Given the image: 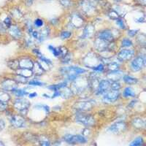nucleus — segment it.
I'll list each match as a JSON object with an SVG mask.
<instances>
[{"instance_id": "1", "label": "nucleus", "mask_w": 146, "mask_h": 146, "mask_svg": "<svg viewBox=\"0 0 146 146\" xmlns=\"http://www.w3.org/2000/svg\"><path fill=\"white\" fill-rule=\"evenodd\" d=\"M59 72L62 76L65 78L66 79L65 80H67L69 82L73 81L80 75L87 73V70L86 69L78 66H73V65L63 66L62 68H60Z\"/></svg>"}, {"instance_id": "2", "label": "nucleus", "mask_w": 146, "mask_h": 146, "mask_svg": "<svg viewBox=\"0 0 146 146\" xmlns=\"http://www.w3.org/2000/svg\"><path fill=\"white\" fill-rule=\"evenodd\" d=\"M73 95H82L88 89H90L89 80L86 78H80L79 76L75 80L72 81L70 87Z\"/></svg>"}, {"instance_id": "3", "label": "nucleus", "mask_w": 146, "mask_h": 146, "mask_svg": "<svg viewBox=\"0 0 146 146\" xmlns=\"http://www.w3.org/2000/svg\"><path fill=\"white\" fill-rule=\"evenodd\" d=\"M146 65V56L145 53L136 54L129 61V67L131 72L137 73L144 70Z\"/></svg>"}, {"instance_id": "4", "label": "nucleus", "mask_w": 146, "mask_h": 146, "mask_svg": "<svg viewBox=\"0 0 146 146\" xmlns=\"http://www.w3.org/2000/svg\"><path fill=\"white\" fill-rule=\"evenodd\" d=\"M75 121L77 123L86 127H91L96 125V120L93 115L88 113H78L75 115Z\"/></svg>"}, {"instance_id": "5", "label": "nucleus", "mask_w": 146, "mask_h": 146, "mask_svg": "<svg viewBox=\"0 0 146 146\" xmlns=\"http://www.w3.org/2000/svg\"><path fill=\"white\" fill-rule=\"evenodd\" d=\"M31 103L29 100L23 97H16L13 102V108L19 113V114L25 117L28 113Z\"/></svg>"}, {"instance_id": "6", "label": "nucleus", "mask_w": 146, "mask_h": 146, "mask_svg": "<svg viewBox=\"0 0 146 146\" xmlns=\"http://www.w3.org/2000/svg\"><path fill=\"white\" fill-rule=\"evenodd\" d=\"M137 54V50L134 48H120L116 52V58L121 63L129 62Z\"/></svg>"}, {"instance_id": "7", "label": "nucleus", "mask_w": 146, "mask_h": 146, "mask_svg": "<svg viewBox=\"0 0 146 146\" xmlns=\"http://www.w3.org/2000/svg\"><path fill=\"white\" fill-rule=\"evenodd\" d=\"M83 63L88 68L91 69L102 63L100 55L95 51H89L83 58Z\"/></svg>"}, {"instance_id": "8", "label": "nucleus", "mask_w": 146, "mask_h": 146, "mask_svg": "<svg viewBox=\"0 0 146 146\" xmlns=\"http://www.w3.org/2000/svg\"><path fill=\"white\" fill-rule=\"evenodd\" d=\"M121 96V93L120 91L110 89L101 96L102 102L105 105H112L113 103L116 102Z\"/></svg>"}, {"instance_id": "9", "label": "nucleus", "mask_w": 146, "mask_h": 146, "mask_svg": "<svg viewBox=\"0 0 146 146\" xmlns=\"http://www.w3.org/2000/svg\"><path fill=\"white\" fill-rule=\"evenodd\" d=\"M94 106V101L92 100H80L75 102L73 110L78 113H88L91 111Z\"/></svg>"}, {"instance_id": "10", "label": "nucleus", "mask_w": 146, "mask_h": 146, "mask_svg": "<svg viewBox=\"0 0 146 146\" xmlns=\"http://www.w3.org/2000/svg\"><path fill=\"white\" fill-rule=\"evenodd\" d=\"M128 129V124L126 121H120L115 122L107 129V132L117 135L125 132Z\"/></svg>"}, {"instance_id": "11", "label": "nucleus", "mask_w": 146, "mask_h": 146, "mask_svg": "<svg viewBox=\"0 0 146 146\" xmlns=\"http://www.w3.org/2000/svg\"><path fill=\"white\" fill-rule=\"evenodd\" d=\"M79 7L83 13L90 15L96 11V5L93 0H80Z\"/></svg>"}, {"instance_id": "12", "label": "nucleus", "mask_w": 146, "mask_h": 146, "mask_svg": "<svg viewBox=\"0 0 146 146\" xmlns=\"http://www.w3.org/2000/svg\"><path fill=\"white\" fill-rule=\"evenodd\" d=\"M10 123L15 129H23L27 124L25 117L20 114H11L10 116Z\"/></svg>"}, {"instance_id": "13", "label": "nucleus", "mask_w": 146, "mask_h": 146, "mask_svg": "<svg viewBox=\"0 0 146 146\" xmlns=\"http://www.w3.org/2000/svg\"><path fill=\"white\" fill-rule=\"evenodd\" d=\"M95 37L102 39L109 42L115 41L116 40V36L114 32V30L111 29H102L99 32H96Z\"/></svg>"}, {"instance_id": "14", "label": "nucleus", "mask_w": 146, "mask_h": 146, "mask_svg": "<svg viewBox=\"0 0 146 146\" xmlns=\"http://www.w3.org/2000/svg\"><path fill=\"white\" fill-rule=\"evenodd\" d=\"M64 141L68 144H86L88 143V139L83 135H66L63 137Z\"/></svg>"}, {"instance_id": "15", "label": "nucleus", "mask_w": 146, "mask_h": 146, "mask_svg": "<svg viewBox=\"0 0 146 146\" xmlns=\"http://www.w3.org/2000/svg\"><path fill=\"white\" fill-rule=\"evenodd\" d=\"M84 24L85 19L80 14L78 13L72 14L70 18V22L68 23V26L71 27V29H80Z\"/></svg>"}, {"instance_id": "16", "label": "nucleus", "mask_w": 146, "mask_h": 146, "mask_svg": "<svg viewBox=\"0 0 146 146\" xmlns=\"http://www.w3.org/2000/svg\"><path fill=\"white\" fill-rule=\"evenodd\" d=\"M0 86L2 90L7 92H12L18 87V83L14 80L13 78H5L0 83Z\"/></svg>"}, {"instance_id": "17", "label": "nucleus", "mask_w": 146, "mask_h": 146, "mask_svg": "<svg viewBox=\"0 0 146 146\" xmlns=\"http://www.w3.org/2000/svg\"><path fill=\"white\" fill-rule=\"evenodd\" d=\"M110 84L111 80L109 79H101L99 82L98 88L95 91L94 95L96 96H102L104 94L110 89Z\"/></svg>"}, {"instance_id": "18", "label": "nucleus", "mask_w": 146, "mask_h": 146, "mask_svg": "<svg viewBox=\"0 0 146 146\" xmlns=\"http://www.w3.org/2000/svg\"><path fill=\"white\" fill-rule=\"evenodd\" d=\"M7 33L10 35V37L15 40H19L23 36V31L18 24H12L10 27H8Z\"/></svg>"}, {"instance_id": "19", "label": "nucleus", "mask_w": 146, "mask_h": 146, "mask_svg": "<svg viewBox=\"0 0 146 146\" xmlns=\"http://www.w3.org/2000/svg\"><path fill=\"white\" fill-rule=\"evenodd\" d=\"M96 35V29L93 23H88L84 26L82 32V39H91Z\"/></svg>"}, {"instance_id": "20", "label": "nucleus", "mask_w": 146, "mask_h": 146, "mask_svg": "<svg viewBox=\"0 0 146 146\" xmlns=\"http://www.w3.org/2000/svg\"><path fill=\"white\" fill-rule=\"evenodd\" d=\"M18 62H19V68L31 69V70L33 68L34 63H35V61H33L32 58L28 56L19 57Z\"/></svg>"}, {"instance_id": "21", "label": "nucleus", "mask_w": 146, "mask_h": 146, "mask_svg": "<svg viewBox=\"0 0 146 146\" xmlns=\"http://www.w3.org/2000/svg\"><path fill=\"white\" fill-rule=\"evenodd\" d=\"M109 43V42L106 41V40L98 38V37H95V40L94 41L93 47L96 52L100 53V52L107 50Z\"/></svg>"}, {"instance_id": "22", "label": "nucleus", "mask_w": 146, "mask_h": 146, "mask_svg": "<svg viewBox=\"0 0 146 146\" xmlns=\"http://www.w3.org/2000/svg\"><path fill=\"white\" fill-rule=\"evenodd\" d=\"M130 124L135 129L145 130V121L141 117L133 118L130 121Z\"/></svg>"}, {"instance_id": "23", "label": "nucleus", "mask_w": 146, "mask_h": 146, "mask_svg": "<svg viewBox=\"0 0 146 146\" xmlns=\"http://www.w3.org/2000/svg\"><path fill=\"white\" fill-rule=\"evenodd\" d=\"M123 75L124 74H123V70H121V69L113 72H109L107 73L108 78L109 80H112V81H119L120 80L122 79Z\"/></svg>"}, {"instance_id": "24", "label": "nucleus", "mask_w": 146, "mask_h": 146, "mask_svg": "<svg viewBox=\"0 0 146 146\" xmlns=\"http://www.w3.org/2000/svg\"><path fill=\"white\" fill-rule=\"evenodd\" d=\"M50 28L48 26H44L42 28H40L39 30V34H40V38L38 42H43L47 38H48L50 35Z\"/></svg>"}, {"instance_id": "25", "label": "nucleus", "mask_w": 146, "mask_h": 146, "mask_svg": "<svg viewBox=\"0 0 146 146\" xmlns=\"http://www.w3.org/2000/svg\"><path fill=\"white\" fill-rule=\"evenodd\" d=\"M121 95L126 99H130V98H135L137 96V94L134 88L131 86H127L125 87L123 89L122 92H121Z\"/></svg>"}, {"instance_id": "26", "label": "nucleus", "mask_w": 146, "mask_h": 146, "mask_svg": "<svg viewBox=\"0 0 146 146\" xmlns=\"http://www.w3.org/2000/svg\"><path fill=\"white\" fill-rule=\"evenodd\" d=\"M121 80H123V83L127 86H133V85H137L139 83V80L137 78L128 74H124Z\"/></svg>"}, {"instance_id": "27", "label": "nucleus", "mask_w": 146, "mask_h": 146, "mask_svg": "<svg viewBox=\"0 0 146 146\" xmlns=\"http://www.w3.org/2000/svg\"><path fill=\"white\" fill-rule=\"evenodd\" d=\"M105 70H107L108 72H113L121 69V62H118V60L117 61H110L108 63H107L106 64H105Z\"/></svg>"}, {"instance_id": "28", "label": "nucleus", "mask_w": 146, "mask_h": 146, "mask_svg": "<svg viewBox=\"0 0 146 146\" xmlns=\"http://www.w3.org/2000/svg\"><path fill=\"white\" fill-rule=\"evenodd\" d=\"M32 71H33L34 75L36 77H40L42 75L45 74V71L43 69V67L41 66L40 63H39L38 61H35V63H34L33 68H32Z\"/></svg>"}, {"instance_id": "29", "label": "nucleus", "mask_w": 146, "mask_h": 146, "mask_svg": "<svg viewBox=\"0 0 146 146\" xmlns=\"http://www.w3.org/2000/svg\"><path fill=\"white\" fill-rule=\"evenodd\" d=\"M68 86H69V81H67V80H64V81L56 83V84L48 86H47V88L50 90V91H58V90L63 89V88H66V87H68Z\"/></svg>"}, {"instance_id": "30", "label": "nucleus", "mask_w": 146, "mask_h": 146, "mask_svg": "<svg viewBox=\"0 0 146 146\" xmlns=\"http://www.w3.org/2000/svg\"><path fill=\"white\" fill-rule=\"evenodd\" d=\"M23 138L25 141H28L31 143H38V135L32 132L23 133Z\"/></svg>"}, {"instance_id": "31", "label": "nucleus", "mask_w": 146, "mask_h": 146, "mask_svg": "<svg viewBox=\"0 0 146 146\" xmlns=\"http://www.w3.org/2000/svg\"><path fill=\"white\" fill-rule=\"evenodd\" d=\"M15 74L21 75V76L24 77L26 78H28V79L34 76L33 71L31 69L18 68V70H15Z\"/></svg>"}, {"instance_id": "32", "label": "nucleus", "mask_w": 146, "mask_h": 146, "mask_svg": "<svg viewBox=\"0 0 146 146\" xmlns=\"http://www.w3.org/2000/svg\"><path fill=\"white\" fill-rule=\"evenodd\" d=\"M134 46V42L129 37H123L120 41V48H131Z\"/></svg>"}, {"instance_id": "33", "label": "nucleus", "mask_w": 146, "mask_h": 146, "mask_svg": "<svg viewBox=\"0 0 146 146\" xmlns=\"http://www.w3.org/2000/svg\"><path fill=\"white\" fill-rule=\"evenodd\" d=\"M7 66H8L9 68L11 70H18L19 68V62H18V58H11L7 62Z\"/></svg>"}, {"instance_id": "34", "label": "nucleus", "mask_w": 146, "mask_h": 146, "mask_svg": "<svg viewBox=\"0 0 146 146\" xmlns=\"http://www.w3.org/2000/svg\"><path fill=\"white\" fill-rule=\"evenodd\" d=\"M16 97H23V96H28L29 93L28 91H27L26 89H23V88H15V90L11 92Z\"/></svg>"}, {"instance_id": "35", "label": "nucleus", "mask_w": 146, "mask_h": 146, "mask_svg": "<svg viewBox=\"0 0 146 146\" xmlns=\"http://www.w3.org/2000/svg\"><path fill=\"white\" fill-rule=\"evenodd\" d=\"M136 40H137V42L139 44V46L145 48V42H146L145 35V34L138 33L137 35L136 36Z\"/></svg>"}, {"instance_id": "36", "label": "nucleus", "mask_w": 146, "mask_h": 146, "mask_svg": "<svg viewBox=\"0 0 146 146\" xmlns=\"http://www.w3.org/2000/svg\"><path fill=\"white\" fill-rule=\"evenodd\" d=\"M38 144L40 145H50L51 143H50V139L45 135H38Z\"/></svg>"}, {"instance_id": "37", "label": "nucleus", "mask_w": 146, "mask_h": 146, "mask_svg": "<svg viewBox=\"0 0 146 146\" xmlns=\"http://www.w3.org/2000/svg\"><path fill=\"white\" fill-rule=\"evenodd\" d=\"M59 38L62 40H66L70 39L72 36V32L69 30H63L58 35Z\"/></svg>"}, {"instance_id": "38", "label": "nucleus", "mask_w": 146, "mask_h": 146, "mask_svg": "<svg viewBox=\"0 0 146 146\" xmlns=\"http://www.w3.org/2000/svg\"><path fill=\"white\" fill-rule=\"evenodd\" d=\"M48 50H50V53L54 56L56 58H61V51H60V49L58 47H55L52 45H49L48 47Z\"/></svg>"}, {"instance_id": "39", "label": "nucleus", "mask_w": 146, "mask_h": 146, "mask_svg": "<svg viewBox=\"0 0 146 146\" xmlns=\"http://www.w3.org/2000/svg\"><path fill=\"white\" fill-rule=\"evenodd\" d=\"M23 17V13H21L20 10L17 7H15L11 10V18L16 19V20H19Z\"/></svg>"}, {"instance_id": "40", "label": "nucleus", "mask_w": 146, "mask_h": 146, "mask_svg": "<svg viewBox=\"0 0 146 146\" xmlns=\"http://www.w3.org/2000/svg\"><path fill=\"white\" fill-rule=\"evenodd\" d=\"M73 60V55L70 52H69L64 56L61 58V62L63 64H70Z\"/></svg>"}, {"instance_id": "41", "label": "nucleus", "mask_w": 146, "mask_h": 146, "mask_svg": "<svg viewBox=\"0 0 146 146\" xmlns=\"http://www.w3.org/2000/svg\"><path fill=\"white\" fill-rule=\"evenodd\" d=\"M11 100V96L10 94L7 93V91L4 90L0 91V102H9Z\"/></svg>"}, {"instance_id": "42", "label": "nucleus", "mask_w": 146, "mask_h": 146, "mask_svg": "<svg viewBox=\"0 0 146 146\" xmlns=\"http://www.w3.org/2000/svg\"><path fill=\"white\" fill-rule=\"evenodd\" d=\"M145 144V139L142 136H139L136 137L132 140L131 143H130L129 145L131 146H140L143 145Z\"/></svg>"}, {"instance_id": "43", "label": "nucleus", "mask_w": 146, "mask_h": 146, "mask_svg": "<svg viewBox=\"0 0 146 146\" xmlns=\"http://www.w3.org/2000/svg\"><path fill=\"white\" fill-rule=\"evenodd\" d=\"M13 79L18 84L19 83H21V84H28V82L29 80L28 78H24V77L21 76L20 75H18V74H15V76L13 77Z\"/></svg>"}, {"instance_id": "44", "label": "nucleus", "mask_w": 146, "mask_h": 146, "mask_svg": "<svg viewBox=\"0 0 146 146\" xmlns=\"http://www.w3.org/2000/svg\"><path fill=\"white\" fill-rule=\"evenodd\" d=\"M91 70H92V71H93L94 72L98 73V74H102V73L105 72V66L103 63H100L98 65H96V66L93 67V68H91Z\"/></svg>"}, {"instance_id": "45", "label": "nucleus", "mask_w": 146, "mask_h": 146, "mask_svg": "<svg viewBox=\"0 0 146 146\" xmlns=\"http://www.w3.org/2000/svg\"><path fill=\"white\" fill-rule=\"evenodd\" d=\"M28 84L29 85V86H31L42 87L45 86V83L40 81V80H37V79H32V80H29L28 82Z\"/></svg>"}, {"instance_id": "46", "label": "nucleus", "mask_w": 146, "mask_h": 146, "mask_svg": "<svg viewBox=\"0 0 146 146\" xmlns=\"http://www.w3.org/2000/svg\"><path fill=\"white\" fill-rule=\"evenodd\" d=\"M33 26H34V27H35V28H36V29H37L42 28V27L45 26V22H44V21L42 18H36L35 21H34Z\"/></svg>"}, {"instance_id": "47", "label": "nucleus", "mask_w": 146, "mask_h": 146, "mask_svg": "<svg viewBox=\"0 0 146 146\" xmlns=\"http://www.w3.org/2000/svg\"><path fill=\"white\" fill-rule=\"evenodd\" d=\"M115 24L121 30H126V25L123 18L119 17L115 20Z\"/></svg>"}, {"instance_id": "48", "label": "nucleus", "mask_w": 146, "mask_h": 146, "mask_svg": "<svg viewBox=\"0 0 146 146\" xmlns=\"http://www.w3.org/2000/svg\"><path fill=\"white\" fill-rule=\"evenodd\" d=\"M58 1L62 5V7L66 9H70L73 6L72 0H58Z\"/></svg>"}, {"instance_id": "49", "label": "nucleus", "mask_w": 146, "mask_h": 146, "mask_svg": "<svg viewBox=\"0 0 146 146\" xmlns=\"http://www.w3.org/2000/svg\"><path fill=\"white\" fill-rule=\"evenodd\" d=\"M121 88H122V86H121V83H120L119 81H112V80H111V84H110V89L121 91Z\"/></svg>"}, {"instance_id": "50", "label": "nucleus", "mask_w": 146, "mask_h": 146, "mask_svg": "<svg viewBox=\"0 0 146 146\" xmlns=\"http://www.w3.org/2000/svg\"><path fill=\"white\" fill-rule=\"evenodd\" d=\"M126 33H127L128 37L133 38V37H135L138 33H139V31L138 29H127Z\"/></svg>"}, {"instance_id": "51", "label": "nucleus", "mask_w": 146, "mask_h": 146, "mask_svg": "<svg viewBox=\"0 0 146 146\" xmlns=\"http://www.w3.org/2000/svg\"><path fill=\"white\" fill-rule=\"evenodd\" d=\"M9 108V102H0V112H6Z\"/></svg>"}, {"instance_id": "52", "label": "nucleus", "mask_w": 146, "mask_h": 146, "mask_svg": "<svg viewBox=\"0 0 146 146\" xmlns=\"http://www.w3.org/2000/svg\"><path fill=\"white\" fill-rule=\"evenodd\" d=\"M8 27L5 25L3 22H0V34L1 35H5L7 32Z\"/></svg>"}, {"instance_id": "53", "label": "nucleus", "mask_w": 146, "mask_h": 146, "mask_svg": "<svg viewBox=\"0 0 146 146\" xmlns=\"http://www.w3.org/2000/svg\"><path fill=\"white\" fill-rule=\"evenodd\" d=\"M109 16L110 18H113V19H115L116 20L117 18H118L120 17L119 14L118 13V12H116L115 10H110L109 12Z\"/></svg>"}, {"instance_id": "54", "label": "nucleus", "mask_w": 146, "mask_h": 146, "mask_svg": "<svg viewBox=\"0 0 146 146\" xmlns=\"http://www.w3.org/2000/svg\"><path fill=\"white\" fill-rule=\"evenodd\" d=\"M2 22H3V23H5V25L7 26V27H10V26L13 24V20H12L11 17H10V16L6 17V18L4 19V21Z\"/></svg>"}, {"instance_id": "55", "label": "nucleus", "mask_w": 146, "mask_h": 146, "mask_svg": "<svg viewBox=\"0 0 146 146\" xmlns=\"http://www.w3.org/2000/svg\"><path fill=\"white\" fill-rule=\"evenodd\" d=\"M32 54L35 55L36 57H38V56H41V55H42V52L40 51V49L37 48H36V47L32 49Z\"/></svg>"}, {"instance_id": "56", "label": "nucleus", "mask_w": 146, "mask_h": 146, "mask_svg": "<svg viewBox=\"0 0 146 146\" xmlns=\"http://www.w3.org/2000/svg\"><path fill=\"white\" fill-rule=\"evenodd\" d=\"M50 23L53 26H57L59 24V19L58 18H53L50 20Z\"/></svg>"}, {"instance_id": "57", "label": "nucleus", "mask_w": 146, "mask_h": 146, "mask_svg": "<svg viewBox=\"0 0 146 146\" xmlns=\"http://www.w3.org/2000/svg\"><path fill=\"white\" fill-rule=\"evenodd\" d=\"M5 126H6V123H5V120L2 119V118H0V131H2V130L5 129Z\"/></svg>"}, {"instance_id": "58", "label": "nucleus", "mask_w": 146, "mask_h": 146, "mask_svg": "<svg viewBox=\"0 0 146 146\" xmlns=\"http://www.w3.org/2000/svg\"><path fill=\"white\" fill-rule=\"evenodd\" d=\"M135 22L137 23H143L145 22V15H143V17H139V18L135 19Z\"/></svg>"}, {"instance_id": "59", "label": "nucleus", "mask_w": 146, "mask_h": 146, "mask_svg": "<svg viewBox=\"0 0 146 146\" xmlns=\"http://www.w3.org/2000/svg\"><path fill=\"white\" fill-rule=\"evenodd\" d=\"M35 2V0H24V4L27 7H31Z\"/></svg>"}, {"instance_id": "60", "label": "nucleus", "mask_w": 146, "mask_h": 146, "mask_svg": "<svg viewBox=\"0 0 146 146\" xmlns=\"http://www.w3.org/2000/svg\"><path fill=\"white\" fill-rule=\"evenodd\" d=\"M28 96L29 99L35 98V97H36V96H37V93H36V92H32V93H29L28 94Z\"/></svg>"}, {"instance_id": "61", "label": "nucleus", "mask_w": 146, "mask_h": 146, "mask_svg": "<svg viewBox=\"0 0 146 146\" xmlns=\"http://www.w3.org/2000/svg\"><path fill=\"white\" fill-rule=\"evenodd\" d=\"M139 2H140V4H143V5H145V0H139Z\"/></svg>"}, {"instance_id": "62", "label": "nucleus", "mask_w": 146, "mask_h": 146, "mask_svg": "<svg viewBox=\"0 0 146 146\" xmlns=\"http://www.w3.org/2000/svg\"><path fill=\"white\" fill-rule=\"evenodd\" d=\"M115 2H122L123 0H114Z\"/></svg>"}]
</instances>
